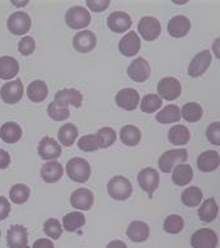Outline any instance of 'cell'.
Instances as JSON below:
<instances>
[{"instance_id":"cell-49","label":"cell","mask_w":220,"mask_h":248,"mask_svg":"<svg viewBox=\"0 0 220 248\" xmlns=\"http://www.w3.org/2000/svg\"><path fill=\"white\" fill-rule=\"evenodd\" d=\"M32 248H55V246L52 245V241L50 239H46V238H41L34 242Z\"/></svg>"},{"instance_id":"cell-50","label":"cell","mask_w":220,"mask_h":248,"mask_svg":"<svg viewBox=\"0 0 220 248\" xmlns=\"http://www.w3.org/2000/svg\"><path fill=\"white\" fill-rule=\"evenodd\" d=\"M106 248H127V246L122 241H112L110 242Z\"/></svg>"},{"instance_id":"cell-4","label":"cell","mask_w":220,"mask_h":248,"mask_svg":"<svg viewBox=\"0 0 220 248\" xmlns=\"http://www.w3.org/2000/svg\"><path fill=\"white\" fill-rule=\"evenodd\" d=\"M91 14L83 7H71L65 14V22L73 30H81L91 24Z\"/></svg>"},{"instance_id":"cell-19","label":"cell","mask_w":220,"mask_h":248,"mask_svg":"<svg viewBox=\"0 0 220 248\" xmlns=\"http://www.w3.org/2000/svg\"><path fill=\"white\" fill-rule=\"evenodd\" d=\"M140 47H141L140 38L134 31L129 32L120 40L119 50L126 58H131V56L138 55V52L140 51Z\"/></svg>"},{"instance_id":"cell-40","label":"cell","mask_w":220,"mask_h":248,"mask_svg":"<svg viewBox=\"0 0 220 248\" xmlns=\"http://www.w3.org/2000/svg\"><path fill=\"white\" fill-rule=\"evenodd\" d=\"M97 138L99 140V149H106L116 141V131L112 127H102L97 131Z\"/></svg>"},{"instance_id":"cell-21","label":"cell","mask_w":220,"mask_h":248,"mask_svg":"<svg viewBox=\"0 0 220 248\" xmlns=\"http://www.w3.org/2000/svg\"><path fill=\"white\" fill-rule=\"evenodd\" d=\"M191 30V22L190 19L185 16H176L173 17L167 26V31L168 33L174 38L185 37Z\"/></svg>"},{"instance_id":"cell-32","label":"cell","mask_w":220,"mask_h":248,"mask_svg":"<svg viewBox=\"0 0 220 248\" xmlns=\"http://www.w3.org/2000/svg\"><path fill=\"white\" fill-rule=\"evenodd\" d=\"M120 139L126 146H136L141 140V133L136 126L126 125L120 130Z\"/></svg>"},{"instance_id":"cell-2","label":"cell","mask_w":220,"mask_h":248,"mask_svg":"<svg viewBox=\"0 0 220 248\" xmlns=\"http://www.w3.org/2000/svg\"><path fill=\"white\" fill-rule=\"evenodd\" d=\"M107 191H109V195L112 199L119 201H125L131 196L132 185L126 177L115 176L109 181Z\"/></svg>"},{"instance_id":"cell-5","label":"cell","mask_w":220,"mask_h":248,"mask_svg":"<svg viewBox=\"0 0 220 248\" xmlns=\"http://www.w3.org/2000/svg\"><path fill=\"white\" fill-rule=\"evenodd\" d=\"M31 17L26 12H14L10 14L7 21V27L9 32L14 36H22L30 32L31 30Z\"/></svg>"},{"instance_id":"cell-1","label":"cell","mask_w":220,"mask_h":248,"mask_svg":"<svg viewBox=\"0 0 220 248\" xmlns=\"http://www.w3.org/2000/svg\"><path fill=\"white\" fill-rule=\"evenodd\" d=\"M66 173L69 178L78 184H84L89 180L92 170L89 163L83 158H73L66 163Z\"/></svg>"},{"instance_id":"cell-6","label":"cell","mask_w":220,"mask_h":248,"mask_svg":"<svg viewBox=\"0 0 220 248\" xmlns=\"http://www.w3.org/2000/svg\"><path fill=\"white\" fill-rule=\"evenodd\" d=\"M158 94L160 98H164L167 101H174L181 95L182 92V85L180 80L173 77H166L158 83Z\"/></svg>"},{"instance_id":"cell-42","label":"cell","mask_w":220,"mask_h":248,"mask_svg":"<svg viewBox=\"0 0 220 248\" xmlns=\"http://www.w3.org/2000/svg\"><path fill=\"white\" fill-rule=\"evenodd\" d=\"M44 232L47 237L52 238V239H59L63 234V228H61L60 221L58 219H52V217L47 219L44 224Z\"/></svg>"},{"instance_id":"cell-11","label":"cell","mask_w":220,"mask_h":248,"mask_svg":"<svg viewBox=\"0 0 220 248\" xmlns=\"http://www.w3.org/2000/svg\"><path fill=\"white\" fill-rule=\"evenodd\" d=\"M54 103L59 107H65V108H68L69 105H73L74 107L79 108L83 103V94L78 89L74 88L61 89L55 94Z\"/></svg>"},{"instance_id":"cell-46","label":"cell","mask_w":220,"mask_h":248,"mask_svg":"<svg viewBox=\"0 0 220 248\" xmlns=\"http://www.w3.org/2000/svg\"><path fill=\"white\" fill-rule=\"evenodd\" d=\"M87 7L95 13H101L110 7L111 1L110 0H87L85 1Z\"/></svg>"},{"instance_id":"cell-39","label":"cell","mask_w":220,"mask_h":248,"mask_svg":"<svg viewBox=\"0 0 220 248\" xmlns=\"http://www.w3.org/2000/svg\"><path fill=\"white\" fill-rule=\"evenodd\" d=\"M162 98H160L158 94H146L144 95V98L141 99L140 108H141L142 112L154 113L162 107Z\"/></svg>"},{"instance_id":"cell-34","label":"cell","mask_w":220,"mask_h":248,"mask_svg":"<svg viewBox=\"0 0 220 248\" xmlns=\"http://www.w3.org/2000/svg\"><path fill=\"white\" fill-rule=\"evenodd\" d=\"M78 136V129L74 124H65L59 129L58 138L63 146H71Z\"/></svg>"},{"instance_id":"cell-22","label":"cell","mask_w":220,"mask_h":248,"mask_svg":"<svg viewBox=\"0 0 220 248\" xmlns=\"http://www.w3.org/2000/svg\"><path fill=\"white\" fill-rule=\"evenodd\" d=\"M126 234H127L130 241L134 242V243H141V242H145L149 238L150 228L144 221L134 220L127 227Z\"/></svg>"},{"instance_id":"cell-38","label":"cell","mask_w":220,"mask_h":248,"mask_svg":"<svg viewBox=\"0 0 220 248\" xmlns=\"http://www.w3.org/2000/svg\"><path fill=\"white\" fill-rule=\"evenodd\" d=\"M183 227H185L183 217L177 214H172L170 217H167L164 219V223H163L164 231L167 233H170V234H178V233L183 231Z\"/></svg>"},{"instance_id":"cell-51","label":"cell","mask_w":220,"mask_h":248,"mask_svg":"<svg viewBox=\"0 0 220 248\" xmlns=\"http://www.w3.org/2000/svg\"><path fill=\"white\" fill-rule=\"evenodd\" d=\"M0 235H1V231H0Z\"/></svg>"},{"instance_id":"cell-33","label":"cell","mask_w":220,"mask_h":248,"mask_svg":"<svg viewBox=\"0 0 220 248\" xmlns=\"http://www.w3.org/2000/svg\"><path fill=\"white\" fill-rule=\"evenodd\" d=\"M203 200V191L196 186L187 187L186 190L181 194V201L187 207L199 206Z\"/></svg>"},{"instance_id":"cell-8","label":"cell","mask_w":220,"mask_h":248,"mask_svg":"<svg viewBox=\"0 0 220 248\" xmlns=\"http://www.w3.org/2000/svg\"><path fill=\"white\" fill-rule=\"evenodd\" d=\"M192 248H217L218 235L213 229L203 228L191 235Z\"/></svg>"},{"instance_id":"cell-31","label":"cell","mask_w":220,"mask_h":248,"mask_svg":"<svg viewBox=\"0 0 220 248\" xmlns=\"http://www.w3.org/2000/svg\"><path fill=\"white\" fill-rule=\"evenodd\" d=\"M181 117V112L178 106L176 105H168L166 106L164 108L160 111V112L157 113L156 120L159 124H164V125H168V124H174L178 123Z\"/></svg>"},{"instance_id":"cell-7","label":"cell","mask_w":220,"mask_h":248,"mask_svg":"<svg viewBox=\"0 0 220 248\" xmlns=\"http://www.w3.org/2000/svg\"><path fill=\"white\" fill-rule=\"evenodd\" d=\"M138 184L146 194L149 195V197H153V192L159 186L158 170L152 168V167H146V168L141 170L138 174Z\"/></svg>"},{"instance_id":"cell-17","label":"cell","mask_w":220,"mask_h":248,"mask_svg":"<svg viewBox=\"0 0 220 248\" xmlns=\"http://www.w3.org/2000/svg\"><path fill=\"white\" fill-rule=\"evenodd\" d=\"M7 245L9 248H30L27 229L23 225L10 227L7 232Z\"/></svg>"},{"instance_id":"cell-28","label":"cell","mask_w":220,"mask_h":248,"mask_svg":"<svg viewBox=\"0 0 220 248\" xmlns=\"http://www.w3.org/2000/svg\"><path fill=\"white\" fill-rule=\"evenodd\" d=\"M199 217L200 220L204 221V223H211L218 217V214H219V207H218L217 201L214 197H210L203 202L200 207H199Z\"/></svg>"},{"instance_id":"cell-23","label":"cell","mask_w":220,"mask_h":248,"mask_svg":"<svg viewBox=\"0 0 220 248\" xmlns=\"http://www.w3.org/2000/svg\"><path fill=\"white\" fill-rule=\"evenodd\" d=\"M63 174H64V168H63L61 163H59L56 160H50L41 168V177L46 184L58 182V181H60Z\"/></svg>"},{"instance_id":"cell-27","label":"cell","mask_w":220,"mask_h":248,"mask_svg":"<svg viewBox=\"0 0 220 248\" xmlns=\"http://www.w3.org/2000/svg\"><path fill=\"white\" fill-rule=\"evenodd\" d=\"M22 134H23L22 127L17 123H12V121L5 123L0 129V138L7 144L18 143L22 138Z\"/></svg>"},{"instance_id":"cell-47","label":"cell","mask_w":220,"mask_h":248,"mask_svg":"<svg viewBox=\"0 0 220 248\" xmlns=\"http://www.w3.org/2000/svg\"><path fill=\"white\" fill-rule=\"evenodd\" d=\"M10 214V202L4 196H0V221L7 219Z\"/></svg>"},{"instance_id":"cell-16","label":"cell","mask_w":220,"mask_h":248,"mask_svg":"<svg viewBox=\"0 0 220 248\" xmlns=\"http://www.w3.org/2000/svg\"><path fill=\"white\" fill-rule=\"evenodd\" d=\"M115 101L119 107L126 109V111H135L139 106L140 95L138 91L132 88L121 89L115 97Z\"/></svg>"},{"instance_id":"cell-13","label":"cell","mask_w":220,"mask_h":248,"mask_svg":"<svg viewBox=\"0 0 220 248\" xmlns=\"http://www.w3.org/2000/svg\"><path fill=\"white\" fill-rule=\"evenodd\" d=\"M127 75L136 83H144L150 75V65L144 58H136L127 68Z\"/></svg>"},{"instance_id":"cell-43","label":"cell","mask_w":220,"mask_h":248,"mask_svg":"<svg viewBox=\"0 0 220 248\" xmlns=\"http://www.w3.org/2000/svg\"><path fill=\"white\" fill-rule=\"evenodd\" d=\"M47 113L50 116V119H52L54 121H63V120H66L70 117V111H69V108L59 107L54 102H51L47 106Z\"/></svg>"},{"instance_id":"cell-30","label":"cell","mask_w":220,"mask_h":248,"mask_svg":"<svg viewBox=\"0 0 220 248\" xmlns=\"http://www.w3.org/2000/svg\"><path fill=\"white\" fill-rule=\"evenodd\" d=\"M168 140L171 144L176 146L185 145L190 140V130L185 125L172 126L168 131Z\"/></svg>"},{"instance_id":"cell-37","label":"cell","mask_w":220,"mask_h":248,"mask_svg":"<svg viewBox=\"0 0 220 248\" xmlns=\"http://www.w3.org/2000/svg\"><path fill=\"white\" fill-rule=\"evenodd\" d=\"M85 224V217L79 211H73L63 217V227L65 231L75 232Z\"/></svg>"},{"instance_id":"cell-10","label":"cell","mask_w":220,"mask_h":248,"mask_svg":"<svg viewBox=\"0 0 220 248\" xmlns=\"http://www.w3.org/2000/svg\"><path fill=\"white\" fill-rule=\"evenodd\" d=\"M0 97L3 102L8 105H14L18 103L23 97V84L20 79H16L12 82H8L0 89Z\"/></svg>"},{"instance_id":"cell-3","label":"cell","mask_w":220,"mask_h":248,"mask_svg":"<svg viewBox=\"0 0 220 248\" xmlns=\"http://www.w3.org/2000/svg\"><path fill=\"white\" fill-rule=\"evenodd\" d=\"M187 158H189V152L186 149L167 150L166 153L160 155L159 160H158V166H159V170L162 172L171 173L177 164L185 163Z\"/></svg>"},{"instance_id":"cell-15","label":"cell","mask_w":220,"mask_h":248,"mask_svg":"<svg viewBox=\"0 0 220 248\" xmlns=\"http://www.w3.org/2000/svg\"><path fill=\"white\" fill-rule=\"evenodd\" d=\"M38 155L45 160H55L61 155V146L55 139L45 136L38 143Z\"/></svg>"},{"instance_id":"cell-20","label":"cell","mask_w":220,"mask_h":248,"mask_svg":"<svg viewBox=\"0 0 220 248\" xmlns=\"http://www.w3.org/2000/svg\"><path fill=\"white\" fill-rule=\"evenodd\" d=\"M131 18L125 12H113L107 18V27L115 33H124L131 27Z\"/></svg>"},{"instance_id":"cell-29","label":"cell","mask_w":220,"mask_h":248,"mask_svg":"<svg viewBox=\"0 0 220 248\" xmlns=\"http://www.w3.org/2000/svg\"><path fill=\"white\" fill-rule=\"evenodd\" d=\"M48 94V88L46 83L42 80H33L28 85L27 88V95L30 101L34 103H40L46 99Z\"/></svg>"},{"instance_id":"cell-9","label":"cell","mask_w":220,"mask_h":248,"mask_svg":"<svg viewBox=\"0 0 220 248\" xmlns=\"http://www.w3.org/2000/svg\"><path fill=\"white\" fill-rule=\"evenodd\" d=\"M138 32L141 34V37L145 41H154L159 37L162 32L160 22L154 17H144L140 19L138 24Z\"/></svg>"},{"instance_id":"cell-12","label":"cell","mask_w":220,"mask_h":248,"mask_svg":"<svg viewBox=\"0 0 220 248\" xmlns=\"http://www.w3.org/2000/svg\"><path fill=\"white\" fill-rule=\"evenodd\" d=\"M211 64V54L209 50H203L197 55H195V58L191 60L190 65H189V75L192 78H197L201 77L204 73L206 72L209 66Z\"/></svg>"},{"instance_id":"cell-44","label":"cell","mask_w":220,"mask_h":248,"mask_svg":"<svg viewBox=\"0 0 220 248\" xmlns=\"http://www.w3.org/2000/svg\"><path fill=\"white\" fill-rule=\"evenodd\" d=\"M34 50H36V42L31 36H26L19 41L18 44V51L23 56H28V55L33 54Z\"/></svg>"},{"instance_id":"cell-18","label":"cell","mask_w":220,"mask_h":248,"mask_svg":"<svg viewBox=\"0 0 220 248\" xmlns=\"http://www.w3.org/2000/svg\"><path fill=\"white\" fill-rule=\"evenodd\" d=\"M93 202H94V195L88 188H78L70 196L71 206L78 209V210H91Z\"/></svg>"},{"instance_id":"cell-35","label":"cell","mask_w":220,"mask_h":248,"mask_svg":"<svg viewBox=\"0 0 220 248\" xmlns=\"http://www.w3.org/2000/svg\"><path fill=\"white\" fill-rule=\"evenodd\" d=\"M181 117L186 120L187 123H197L203 117V107L196 102H189L182 106V109L180 111Z\"/></svg>"},{"instance_id":"cell-26","label":"cell","mask_w":220,"mask_h":248,"mask_svg":"<svg viewBox=\"0 0 220 248\" xmlns=\"http://www.w3.org/2000/svg\"><path fill=\"white\" fill-rule=\"evenodd\" d=\"M19 73V62L13 56L0 58V79L9 80Z\"/></svg>"},{"instance_id":"cell-45","label":"cell","mask_w":220,"mask_h":248,"mask_svg":"<svg viewBox=\"0 0 220 248\" xmlns=\"http://www.w3.org/2000/svg\"><path fill=\"white\" fill-rule=\"evenodd\" d=\"M206 138L214 145H220V123H213L207 126Z\"/></svg>"},{"instance_id":"cell-48","label":"cell","mask_w":220,"mask_h":248,"mask_svg":"<svg viewBox=\"0 0 220 248\" xmlns=\"http://www.w3.org/2000/svg\"><path fill=\"white\" fill-rule=\"evenodd\" d=\"M10 154L7 150L0 149V170H7L10 166Z\"/></svg>"},{"instance_id":"cell-24","label":"cell","mask_w":220,"mask_h":248,"mask_svg":"<svg viewBox=\"0 0 220 248\" xmlns=\"http://www.w3.org/2000/svg\"><path fill=\"white\" fill-rule=\"evenodd\" d=\"M220 164L219 153L215 150H206L197 158V168L201 172H213L218 170Z\"/></svg>"},{"instance_id":"cell-14","label":"cell","mask_w":220,"mask_h":248,"mask_svg":"<svg viewBox=\"0 0 220 248\" xmlns=\"http://www.w3.org/2000/svg\"><path fill=\"white\" fill-rule=\"evenodd\" d=\"M97 45V37L92 31H81L75 34L73 38V46L80 54H88L93 51Z\"/></svg>"},{"instance_id":"cell-25","label":"cell","mask_w":220,"mask_h":248,"mask_svg":"<svg viewBox=\"0 0 220 248\" xmlns=\"http://www.w3.org/2000/svg\"><path fill=\"white\" fill-rule=\"evenodd\" d=\"M193 170L192 167L187 163L177 164L174 170H172V181L177 186H186L192 181Z\"/></svg>"},{"instance_id":"cell-36","label":"cell","mask_w":220,"mask_h":248,"mask_svg":"<svg viewBox=\"0 0 220 248\" xmlns=\"http://www.w3.org/2000/svg\"><path fill=\"white\" fill-rule=\"evenodd\" d=\"M31 195V188L27 185L17 184L12 186L9 190V197L13 204L22 205L24 202H27Z\"/></svg>"},{"instance_id":"cell-41","label":"cell","mask_w":220,"mask_h":248,"mask_svg":"<svg viewBox=\"0 0 220 248\" xmlns=\"http://www.w3.org/2000/svg\"><path fill=\"white\" fill-rule=\"evenodd\" d=\"M79 149L81 152H87V153H91V152H95V150L99 149V140L97 138V135H85L81 136L78 141Z\"/></svg>"}]
</instances>
